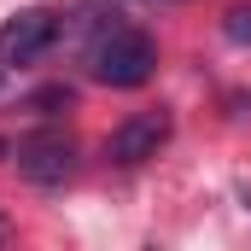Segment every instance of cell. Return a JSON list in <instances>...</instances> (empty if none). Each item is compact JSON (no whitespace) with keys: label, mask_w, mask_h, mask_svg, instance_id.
Masks as SVG:
<instances>
[{"label":"cell","mask_w":251,"mask_h":251,"mask_svg":"<svg viewBox=\"0 0 251 251\" xmlns=\"http://www.w3.org/2000/svg\"><path fill=\"white\" fill-rule=\"evenodd\" d=\"M222 35H228L234 47H251V6H228V12H222Z\"/></svg>","instance_id":"cell-5"},{"label":"cell","mask_w":251,"mask_h":251,"mask_svg":"<svg viewBox=\"0 0 251 251\" xmlns=\"http://www.w3.org/2000/svg\"><path fill=\"white\" fill-rule=\"evenodd\" d=\"M170 111H134V117H123V123L111 128V140H105V158L111 164H123V170H134V164H146V158H158L164 146H170Z\"/></svg>","instance_id":"cell-3"},{"label":"cell","mask_w":251,"mask_h":251,"mask_svg":"<svg viewBox=\"0 0 251 251\" xmlns=\"http://www.w3.org/2000/svg\"><path fill=\"white\" fill-rule=\"evenodd\" d=\"M0 240H6V216H0Z\"/></svg>","instance_id":"cell-6"},{"label":"cell","mask_w":251,"mask_h":251,"mask_svg":"<svg viewBox=\"0 0 251 251\" xmlns=\"http://www.w3.org/2000/svg\"><path fill=\"white\" fill-rule=\"evenodd\" d=\"M18 170H24V181H35V187H59V181H70V170H76V140H70L64 128H35V134H24V140H18Z\"/></svg>","instance_id":"cell-2"},{"label":"cell","mask_w":251,"mask_h":251,"mask_svg":"<svg viewBox=\"0 0 251 251\" xmlns=\"http://www.w3.org/2000/svg\"><path fill=\"white\" fill-rule=\"evenodd\" d=\"M53 41H59V12L53 6H29V12L0 24V64H35Z\"/></svg>","instance_id":"cell-4"},{"label":"cell","mask_w":251,"mask_h":251,"mask_svg":"<svg viewBox=\"0 0 251 251\" xmlns=\"http://www.w3.org/2000/svg\"><path fill=\"white\" fill-rule=\"evenodd\" d=\"M158 70V41L134 24H100L88 41V76L105 88H146Z\"/></svg>","instance_id":"cell-1"}]
</instances>
